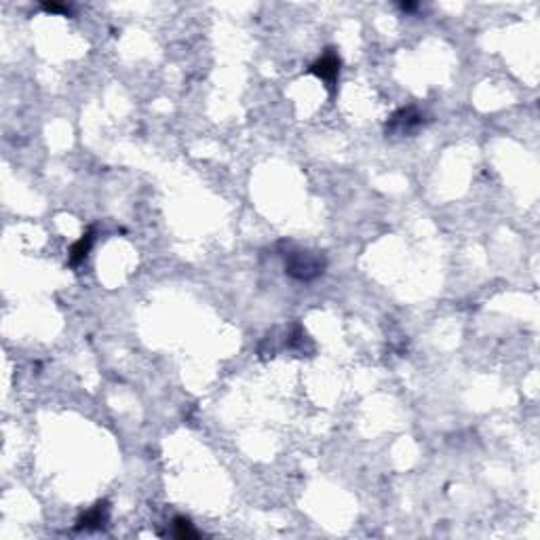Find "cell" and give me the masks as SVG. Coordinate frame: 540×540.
Instances as JSON below:
<instances>
[{
	"label": "cell",
	"mask_w": 540,
	"mask_h": 540,
	"mask_svg": "<svg viewBox=\"0 0 540 540\" xmlns=\"http://www.w3.org/2000/svg\"><path fill=\"white\" fill-rule=\"evenodd\" d=\"M42 11H47V13H64V15H70V6H68V4H57V2H44V4H42Z\"/></svg>",
	"instance_id": "52a82bcc"
},
{
	"label": "cell",
	"mask_w": 540,
	"mask_h": 540,
	"mask_svg": "<svg viewBox=\"0 0 540 540\" xmlns=\"http://www.w3.org/2000/svg\"><path fill=\"white\" fill-rule=\"evenodd\" d=\"M311 74H315L317 78H321L323 83L328 85H334L338 74H340V57L334 49H328L311 68H308Z\"/></svg>",
	"instance_id": "3957f363"
},
{
	"label": "cell",
	"mask_w": 540,
	"mask_h": 540,
	"mask_svg": "<svg viewBox=\"0 0 540 540\" xmlns=\"http://www.w3.org/2000/svg\"><path fill=\"white\" fill-rule=\"evenodd\" d=\"M283 258V268L285 275L302 281V283H311L315 279H319L325 268H328V260L321 251H313V249H300L294 245H287L281 251Z\"/></svg>",
	"instance_id": "6da1fadb"
},
{
	"label": "cell",
	"mask_w": 540,
	"mask_h": 540,
	"mask_svg": "<svg viewBox=\"0 0 540 540\" xmlns=\"http://www.w3.org/2000/svg\"><path fill=\"white\" fill-rule=\"evenodd\" d=\"M176 539H198V532L194 530V526L190 524V520L186 517H176L174 520V532H172Z\"/></svg>",
	"instance_id": "8992f818"
},
{
	"label": "cell",
	"mask_w": 540,
	"mask_h": 540,
	"mask_svg": "<svg viewBox=\"0 0 540 540\" xmlns=\"http://www.w3.org/2000/svg\"><path fill=\"white\" fill-rule=\"evenodd\" d=\"M401 8H403V11H407V13H412V11H416V8H418V4H412V2H403V4H401Z\"/></svg>",
	"instance_id": "ba28073f"
},
{
	"label": "cell",
	"mask_w": 540,
	"mask_h": 540,
	"mask_svg": "<svg viewBox=\"0 0 540 540\" xmlns=\"http://www.w3.org/2000/svg\"><path fill=\"white\" fill-rule=\"evenodd\" d=\"M424 123L426 119L416 106H405L395 110L386 121V136H412L420 127H424Z\"/></svg>",
	"instance_id": "7a4b0ae2"
},
{
	"label": "cell",
	"mask_w": 540,
	"mask_h": 540,
	"mask_svg": "<svg viewBox=\"0 0 540 540\" xmlns=\"http://www.w3.org/2000/svg\"><path fill=\"white\" fill-rule=\"evenodd\" d=\"M108 517H110V507L106 500H100L95 503L89 511H85L78 522H76V530H85V532H91V530H102L106 524H108Z\"/></svg>",
	"instance_id": "277c9868"
},
{
	"label": "cell",
	"mask_w": 540,
	"mask_h": 540,
	"mask_svg": "<svg viewBox=\"0 0 540 540\" xmlns=\"http://www.w3.org/2000/svg\"><path fill=\"white\" fill-rule=\"evenodd\" d=\"M93 245V230H87L72 247H70V253H68V264L70 266H78L80 262H85L89 249Z\"/></svg>",
	"instance_id": "5b68a950"
}]
</instances>
